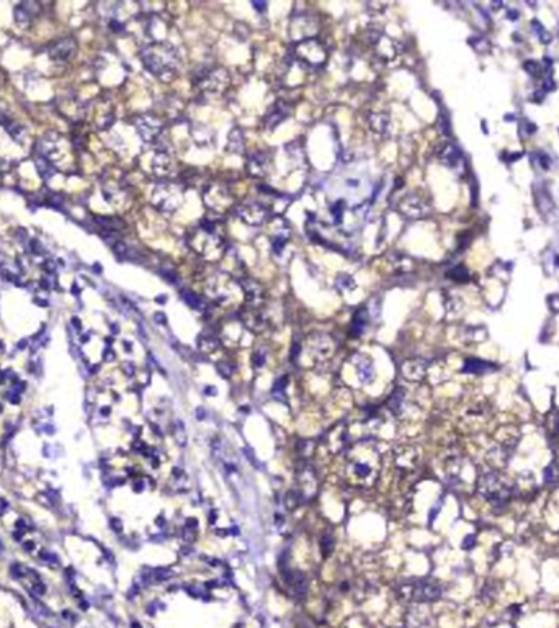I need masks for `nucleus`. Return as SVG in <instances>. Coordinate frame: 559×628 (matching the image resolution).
<instances>
[{"label": "nucleus", "instance_id": "52", "mask_svg": "<svg viewBox=\"0 0 559 628\" xmlns=\"http://www.w3.org/2000/svg\"><path fill=\"white\" fill-rule=\"evenodd\" d=\"M62 202H64V197L62 195H49V202H47V205L54 206V208H61Z\"/></svg>", "mask_w": 559, "mask_h": 628}, {"label": "nucleus", "instance_id": "32", "mask_svg": "<svg viewBox=\"0 0 559 628\" xmlns=\"http://www.w3.org/2000/svg\"><path fill=\"white\" fill-rule=\"evenodd\" d=\"M370 319L371 317H370V313L367 311V309H360V311H357L355 316H353V319H351V334L362 335L365 332V329H367Z\"/></svg>", "mask_w": 559, "mask_h": 628}, {"label": "nucleus", "instance_id": "47", "mask_svg": "<svg viewBox=\"0 0 559 628\" xmlns=\"http://www.w3.org/2000/svg\"><path fill=\"white\" fill-rule=\"evenodd\" d=\"M523 67H525V71L530 75H540V72H541V67H540V64L536 63V61H527Z\"/></svg>", "mask_w": 559, "mask_h": 628}, {"label": "nucleus", "instance_id": "53", "mask_svg": "<svg viewBox=\"0 0 559 628\" xmlns=\"http://www.w3.org/2000/svg\"><path fill=\"white\" fill-rule=\"evenodd\" d=\"M123 370H124V373H126V375H129V376H131V375H134V371H136V367H134V365H133V363H124V365H123Z\"/></svg>", "mask_w": 559, "mask_h": 628}, {"label": "nucleus", "instance_id": "19", "mask_svg": "<svg viewBox=\"0 0 559 628\" xmlns=\"http://www.w3.org/2000/svg\"><path fill=\"white\" fill-rule=\"evenodd\" d=\"M75 51H77V44L72 38H62L54 41L49 46V58L58 61V63H66L71 59Z\"/></svg>", "mask_w": 559, "mask_h": 628}, {"label": "nucleus", "instance_id": "45", "mask_svg": "<svg viewBox=\"0 0 559 628\" xmlns=\"http://www.w3.org/2000/svg\"><path fill=\"white\" fill-rule=\"evenodd\" d=\"M531 25H533V30L538 33V36H540L541 43H549V41H551V34L544 31V28L541 26V23H540V22H533Z\"/></svg>", "mask_w": 559, "mask_h": 628}, {"label": "nucleus", "instance_id": "20", "mask_svg": "<svg viewBox=\"0 0 559 628\" xmlns=\"http://www.w3.org/2000/svg\"><path fill=\"white\" fill-rule=\"evenodd\" d=\"M394 458H396V466L405 473L412 471L414 468L419 465V452L411 445H402L396 448Z\"/></svg>", "mask_w": 559, "mask_h": 628}, {"label": "nucleus", "instance_id": "31", "mask_svg": "<svg viewBox=\"0 0 559 628\" xmlns=\"http://www.w3.org/2000/svg\"><path fill=\"white\" fill-rule=\"evenodd\" d=\"M219 346H221V341L215 334H201L198 337V349L199 352H203V354H213V352H216L219 349Z\"/></svg>", "mask_w": 559, "mask_h": 628}, {"label": "nucleus", "instance_id": "6", "mask_svg": "<svg viewBox=\"0 0 559 628\" xmlns=\"http://www.w3.org/2000/svg\"><path fill=\"white\" fill-rule=\"evenodd\" d=\"M150 203H153L159 211L174 213L183 203V191L175 183L161 182L157 183L153 193H150Z\"/></svg>", "mask_w": 559, "mask_h": 628}, {"label": "nucleus", "instance_id": "59", "mask_svg": "<svg viewBox=\"0 0 559 628\" xmlns=\"http://www.w3.org/2000/svg\"><path fill=\"white\" fill-rule=\"evenodd\" d=\"M26 346H28V342H26V341H22V342L18 344V349H20V350H23V349H26Z\"/></svg>", "mask_w": 559, "mask_h": 628}, {"label": "nucleus", "instance_id": "15", "mask_svg": "<svg viewBox=\"0 0 559 628\" xmlns=\"http://www.w3.org/2000/svg\"><path fill=\"white\" fill-rule=\"evenodd\" d=\"M296 478H298V493L301 494V498L313 499L317 494V489H319V481H317L314 468H311L309 465H302L301 468H298Z\"/></svg>", "mask_w": 559, "mask_h": 628}, {"label": "nucleus", "instance_id": "30", "mask_svg": "<svg viewBox=\"0 0 559 628\" xmlns=\"http://www.w3.org/2000/svg\"><path fill=\"white\" fill-rule=\"evenodd\" d=\"M405 403H407V393L404 388H396L392 391V395L389 396L388 401V409L396 414V416H401L402 411L405 409Z\"/></svg>", "mask_w": 559, "mask_h": 628}, {"label": "nucleus", "instance_id": "42", "mask_svg": "<svg viewBox=\"0 0 559 628\" xmlns=\"http://www.w3.org/2000/svg\"><path fill=\"white\" fill-rule=\"evenodd\" d=\"M299 499H301V494L298 491H289L286 494V498H285V506H286V509L288 510H294L296 507L299 506Z\"/></svg>", "mask_w": 559, "mask_h": 628}, {"label": "nucleus", "instance_id": "13", "mask_svg": "<svg viewBox=\"0 0 559 628\" xmlns=\"http://www.w3.org/2000/svg\"><path fill=\"white\" fill-rule=\"evenodd\" d=\"M133 123H134L137 134L141 136V139L144 142H149V144L156 142L159 139V136L162 134L164 125L154 115H139V116H136Z\"/></svg>", "mask_w": 559, "mask_h": 628}, {"label": "nucleus", "instance_id": "60", "mask_svg": "<svg viewBox=\"0 0 559 628\" xmlns=\"http://www.w3.org/2000/svg\"><path fill=\"white\" fill-rule=\"evenodd\" d=\"M252 5L255 7V9H259V10H262V9H265V4H257V2H253Z\"/></svg>", "mask_w": 559, "mask_h": 628}, {"label": "nucleus", "instance_id": "8", "mask_svg": "<svg viewBox=\"0 0 559 628\" xmlns=\"http://www.w3.org/2000/svg\"><path fill=\"white\" fill-rule=\"evenodd\" d=\"M293 54L299 63L309 67H322L327 61L326 46L316 38H309L301 41V43H296Z\"/></svg>", "mask_w": 559, "mask_h": 628}, {"label": "nucleus", "instance_id": "3", "mask_svg": "<svg viewBox=\"0 0 559 628\" xmlns=\"http://www.w3.org/2000/svg\"><path fill=\"white\" fill-rule=\"evenodd\" d=\"M186 244L203 260L215 262L226 252L224 237L218 231V224L211 219H201L186 234Z\"/></svg>", "mask_w": 559, "mask_h": 628}, {"label": "nucleus", "instance_id": "33", "mask_svg": "<svg viewBox=\"0 0 559 628\" xmlns=\"http://www.w3.org/2000/svg\"><path fill=\"white\" fill-rule=\"evenodd\" d=\"M463 370L466 371V373H478V375H481V373H487V371L494 370V365L492 363H487L484 360H478V358H469V360L465 363V368Z\"/></svg>", "mask_w": 559, "mask_h": 628}, {"label": "nucleus", "instance_id": "63", "mask_svg": "<svg viewBox=\"0 0 559 628\" xmlns=\"http://www.w3.org/2000/svg\"><path fill=\"white\" fill-rule=\"evenodd\" d=\"M0 412H2V406H0Z\"/></svg>", "mask_w": 559, "mask_h": 628}, {"label": "nucleus", "instance_id": "55", "mask_svg": "<svg viewBox=\"0 0 559 628\" xmlns=\"http://www.w3.org/2000/svg\"><path fill=\"white\" fill-rule=\"evenodd\" d=\"M112 527H113V530H118V532H120V530H121V522L118 519H113L112 520Z\"/></svg>", "mask_w": 559, "mask_h": 628}, {"label": "nucleus", "instance_id": "22", "mask_svg": "<svg viewBox=\"0 0 559 628\" xmlns=\"http://www.w3.org/2000/svg\"><path fill=\"white\" fill-rule=\"evenodd\" d=\"M435 154H437V159L438 161L443 164V165H446V167H458V164L461 162V153H460V149L454 146L453 142H441V144H438V148H437V151H435Z\"/></svg>", "mask_w": 559, "mask_h": 628}, {"label": "nucleus", "instance_id": "62", "mask_svg": "<svg viewBox=\"0 0 559 628\" xmlns=\"http://www.w3.org/2000/svg\"><path fill=\"white\" fill-rule=\"evenodd\" d=\"M133 628H141V626H139V623H133Z\"/></svg>", "mask_w": 559, "mask_h": 628}, {"label": "nucleus", "instance_id": "17", "mask_svg": "<svg viewBox=\"0 0 559 628\" xmlns=\"http://www.w3.org/2000/svg\"><path fill=\"white\" fill-rule=\"evenodd\" d=\"M247 170L255 178H264L272 170V157L265 151H253L247 159Z\"/></svg>", "mask_w": 559, "mask_h": 628}, {"label": "nucleus", "instance_id": "36", "mask_svg": "<svg viewBox=\"0 0 559 628\" xmlns=\"http://www.w3.org/2000/svg\"><path fill=\"white\" fill-rule=\"evenodd\" d=\"M172 479H174V488L177 491H186L188 489V476L180 468H175L172 471Z\"/></svg>", "mask_w": 559, "mask_h": 628}, {"label": "nucleus", "instance_id": "12", "mask_svg": "<svg viewBox=\"0 0 559 628\" xmlns=\"http://www.w3.org/2000/svg\"><path fill=\"white\" fill-rule=\"evenodd\" d=\"M397 211L409 219H422L430 213V206L427 205L422 197L416 195V193H407L399 200Z\"/></svg>", "mask_w": 559, "mask_h": 628}, {"label": "nucleus", "instance_id": "51", "mask_svg": "<svg viewBox=\"0 0 559 628\" xmlns=\"http://www.w3.org/2000/svg\"><path fill=\"white\" fill-rule=\"evenodd\" d=\"M218 371L224 378H227V376H231V373H232V367H231L229 363H219L218 365Z\"/></svg>", "mask_w": 559, "mask_h": 628}, {"label": "nucleus", "instance_id": "50", "mask_svg": "<svg viewBox=\"0 0 559 628\" xmlns=\"http://www.w3.org/2000/svg\"><path fill=\"white\" fill-rule=\"evenodd\" d=\"M252 362H253V367L255 368H262V367H264V363H265V355L262 354V352H257V354H253Z\"/></svg>", "mask_w": 559, "mask_h": 628}, {"label": "nucleus", "instance_id": "40", "mask_svg": "<svg viewBox=\"0 0 559 628\" xmlns=\"http://www.w3.org/2000/svg\"><path fill=\"white\" fill-rule=\"evenodd\" d=\"M448 277L456 280V281H468L469 280V272L466 270L465 267H454L453 270L448 272Z\"/></svg>", "mask_w": 559, "mask_h": 628}, {"label": "nucleus", "instance_id": "54", "mask_svg": "<svg viewBox=\"0 0 559 628\" xmlns=\"http://www.w3.org/2000/svg\"><path fill=\"white\" fill-rule=\"evenodd\" d=\"M103 358H105L107 362H112L113 358H115V355H113V350H112V349H107V350H105V355H103Z\"/></svg>", "mask_w": 559, "mask_h": 628}, {"label": "nucleus", "instance_id": "7", "mask_svg": "<svg viewBox=\"0 0 559 628\" xmlns=\"http://www.w3.org/2000/svg\"><path fill=\"white\" fill-rule=\"evenodd\" d=\"M479 493L494 504H503L512 494V485L502 474L492 471L481 478Z\"/></svg>", "mask_w": 559, "mask_h": 628}, {"label": "nucleus", "instance_id": "35", "mask_svg": "<svg viewBox=\"0 0 559 628\" xmlns=\"http://www.w3.org/2000/svg\"><path fill=\"white\" fill-rule=\"evenodd\" d=\"M95 224L96 226H100V227H103V231L105 232H116V231H120L121 227L124 226L120 219H116V218H108V216H95Z\"/></svg>", "mask_w": 559, "mask_h": 628}, {"label": "nucleus", "instance_id": "49", "mask_svg": "<svg viewBox=\"0 0 559 628\" xmlns=\"http://www.w3.org/2000/svg\"><path fill=\"white\" fill-rule=\"evenodd\" d=\"M548 306L553 313H559V295H551L548 298Z\"/></svg>", "mask_w": 559, "mask_h": 628}, {"label": "nucleus", "instance_id": "26", "mask_svg": "<svg viewBox=\"0 0 559 628\" xmlns=\"http://www.w3.org/2000/svg\"><path fill=\"white\" fill-rule=\"evenodd\" d=\"M150 167H153V174H156L157 177L169 175L172 169L170 154L165 149H157L153 156V161H150Z\"/></svg>", "mask_w": 559, "mask_h": 628}, {"label": "nucleus", "instance_id": "1", "mask_svg": "<svg viewBox=\"0 0 559 628\" xmlns=\"http://www.w3.org/2000/svg\"><path fill=\"white\" fill-rule=\"evenodd\" d=\"M379 453L370 442L351 445L345 453V478L353 486H373L378 479Z\"/></svg>", "mask_w": 559, "mask_h": 628}, {"label": "nucleus", "instance_id": "24", "mask_svg": "<svg viewBox=\"0 0 559 628\" xmlns=\"http://www.w3.org/2000/svg\"><path fill=\"white\" fill-rule=\"evenodd\" d=\"M289 112H291V108H289L288 103L277 102L270 110H268V113L265 115V128L267 129H275L281 121H285L288 118Z\"/></svg>", "mask_w": 559, "mask_h": 628}, {"label": "nucleus", "instance_id": "44", "mask_svg": "<svg viewBox=\"0 0 559 628\" xmlns=\"http://www.w3.org/2000/svg\"><path fill=\"white\" fill-rule=\"evenodd\" d=\"M174 437H175V440H177L180 445H185V444H186L185 427H183V424L180 422V420H177V422H175V432H174Z\"/></svg>", "mask_w": 559, "mask_h": 628}, {"label": "nucleus", "instance_id": "58", "mask_svg": "<svg viewBox=\"0 0 559 628\" xmlns=\"http://www.w3.org/2000/svg\"><path fill=\"white\" fill-rule=\"evenodd\" d=\"M72 324H74V326H75V329H77V330H80V321L77 319V317H72Z\"/></svg>", "mask_w": 559, "mask_h": 628}, {"label": "nucleus", "instance_id": "2", "mask_svg": "<svg viewBox=\"0 0 559 628\" xmlns=\"http://www.w3.org/2000/svg\"><path fill=\"white\" fill-rule=\"evenodd\" d=\"M141 63L154 77L161 80H172L180 71L182 59L177 47L167 41L149 43L141 50Z\"/></svg>", "mask_w": 559, "mask_h": 628}, {"label": "nucleus", "instance_id": "39", "mask_svg": "<svg viewBox=\"0 0 559 628\" xmlns=\"http://www.w3.org/2000/svg\"><path fill=\"white\" fill-rule=\"evenodd\" d=\"M5 128H7V133H9L17 142L23 141V137H25V128L23 126H20L18 123H15V121H10Z\"/></svg>", "mask_w": 559, "mask_h": 628}, {"label": "nucleus", "instance_id": "46", "mask_svg": "<svg viewBox=\"0 0 559 628\" xmlns=\"http://www.w3.org/2000/svg\"><path fill=\"white\" fill-rule=\"evenodd\" d=\"M10 121H12V118H10V115H9V108H7L5 103L0 100V125L7 126Z\"/></svg>", "mask_w": 559, "mask_h": 628}, {"label": "nucleus", "instance_id": "10", "mask_svg": "<svg viewBox=\"0 0 559 628\" xmlns=\"http://www.w3.org/2000/svg\"><path fill=\"white\" fill-rule=\"evenodd\" d=\"M317 30H319V22L311 13H296L294 17H291L289 36L294 43H301V41L313 38Z\"/></svg>", "mask_w": 559, "mask_h": 628}, {"label": "nucleus", "instance_id": "4", "mask_svg": "<svg viewBox=\"0 0 559 628\" xmlns=\"http://www.w3.org/2000/svg\"><path fill=\"white\" fill-rule=\"evenodd\" d=\"M240 288L239 281L236 283L231 275L224 272H216L211 273L205 281V293L206 296L215 301L216 305L221 306H229L231 303L236 301L237 298V289Z\"/></svg>", "mask_w": 559, "mask_h": 628}, {"label": "nucleus", "instance_id": "18", "mask_svg": "<svg viewBox=\"0 0 559 628\" xmlns=\"http://www.w3.org/2000/svg\"><path fill=\"white\" fill-rule=\"evenodd\" d=\"M239 321L245 329L253 330V332H262V330H265L267 326H268V321H267L265 314L260 313L257 308H250V306L240 308Z\"/></svg>", "mask_w": 559, "mask_h": 628}, {"label": "nucleus", "instance_id": "21", "mask_svg": "<svg viewBox=\"0 0 559 628\" xmlns=\"http://www.w3.org/2000/svg\"><path fill=\"white\" fill-rule=\"evenodd\" d=\"M291 236V227L283 219H277L272 227V246L275 254H281L285 249V244Z\"/></svg>", "mask_w": 559, "mask_h": 628}, {"label": "nucleus", "instance_id": "28", "mask_svg": "<svg viewBox=\"0 0 559 628\" xmlns=\"http://www.w3.org/2000/svg\"><path fill=\"white\" fill-rule=\"evenodd\" d=\"M61 110H62V115H64L69 121H77V120L82 118V116H84V107H82L80 103L74 99V96H67V99H64V102H62V105H61Z\"/></svg>", "mask_w": 559, "mask_h": 628}, {"label": "nucleus", "instance_id": "29", "mask_svg": "<svg viewBox=\"0 0 559 628\" xmlns=\"http://www.w3.org/2000/svg\"><path fill=\"white\" fill-rule=\"evenodd\" d=\"M226 149L232 154H244L245 153V136L242 129L234 128L229 136H227V146Z\"/></svg>", "mask_w": 559, "mask_h": 628}, {"label": "nucleus", "instance_id": "37", "mask_svg": "<svg viewBox=\"0 0 559 628\" xmlns=\"http://www.w3.org/2000/svg\"><path fill=\"white\" fill-rule=\"evenodd\" d=\"M13 17H15V22L18 25H22V26H28L31 23V18H33V15L28 12V9H26L23 4L15 7V13H13Z\"/></svg>", "mask_w": 559, "mask_h": 628}, {"label": "nucleus", "instance_id": "5", "mask_svg": "<svg viewBox=\"0 0 559 628\" xmlns=\"http://www.w3.org/2000/svg\"><path fill=\"white\" fill-rule=\"evenodd\" d=\"M231 82V75L224 67L213 66V67H203L199 69V72L195 75V85L203 95L208 96H218L224 93Z\"/></svg>", "mask_w": 559, "mask_h": 628}, {"label": "nucleus", "instance_id": "57", "mask_svg": "<svg viewBox=\"0 0 559 628\" xmlns=\"http://www.w3.org/2000/svg\"><path fill=\"white\" fill-rule=\"evenodd\" d=\"M23 548H26V551H33L34 545L31 542H26V543H23Z\"/></svg>", "mask_w": 559, "mask_h": 628}, {"label": "nucleus", "instance_id": "9", "mask_svg": "<svg viewBox=\"0 0 559 628\" xmlns=\"http://www.w3.org/2000/svg\"><path fill=\"white\" fill-rule=\"evenodd\" d=\"M203 202L215 213H226L234 206V197L226 185L210 183L203 190Z\"/></svg>", "mask_w": 559, "mask_h": 628}, {"label": "nucleus", "instance_id": "14", "mask_svg": "<svg viewBox=\"0 0 559 628\" xmlns=\"http://www.w3.org/2000/svg\"><path fill=\"white\" fill-rule=\"evenodd\" d=\"M306 347L309 355L316 362H326L334 354V341L327 334L322 332H314L313 335H309L306 341Z\"/></svg>", "mask_w": 559, "mask_h": 628}, {"label": "nucleus", "instance_id": "56", "mask_svg": "<svg viewBox=\"0 0 559 628\" xmlns=\"http://www.w3.org/2000/svg\"><path fill=\"white\" fill-rule=\"evenodd\" d=\"M540 161H541L543 169H548V167H549V159H546V156H541V157H540Z\"/></svg>", "mask_w": 559, "mask_h": 628}, {"label": "nucleus", "instance_id": "23", "mask_svg": "<svg viewBox=\"0 0 559 628\" xmlns=\"http://www.w3.org/2000/svg\"><path fill=\"white\" fill-rule=\"evenodd\" d=\"M429 370V363L422 358H412L402 365V375L409 381H422Z\"/></svg>", "mask_w": 559, "mask_h": 628}, {"label": "nucleus", "instance_id": "34", "mask_svg": "<svg viewBox=\"0 0 559 628\" xmlns=\"http://www.w3.org/2000/svg\"><path fill=\"white\" fill-rule=\"evenodd\" d=\"M34 165H36V169H38V174L41 175V178H44V180H47V178H51L56 174V167H54L46 157L39 154H36V157H34Z\"/></svg>", "mask_w": 559, "mask_h": 628}, {"label": "nucleus", "instance_id": "41", "mask_svg": "<svg viewBox=\"0 0 559 628\" xmlns=\"http://www.w3.org/2000/svg\"><path fill=\"white\" fill-rule=\"evenodd\" d=\"M337 286H339L342 292H351V289H355V281L350 275H340V277L337 278Z\"/></svg>", "mask_w": 559, "mask_h": 628}, {"label": "nucleus", "instance_id": "48", "mask_svg": "<svg viewBox=\"0 0 559 628\" xmlns=\"http://www.w3.org/2000/svg\"><path fill=\"white\" fill-rule=\"evenodd\" d=\"M30 249H31V252H33L34 255H43V254H44L43 246H41V243H39L38 239H31V240H30Z\"/></svg>", "mask_w": 559, "mask_h": 628}, {"label": "nucleus", "instance_id": "25", "mask_svg": "<svg viewBox=\"0 0 559 628\" xmlns=\"http://www.w3.org/2000/svg\"><path fill=\"white\" fill-rule=\"evenodd\" d=\"M351 362H353V365H355L360 381L363 384L371 383L373 378H375V368H373V362L370 360V358L367 355L357 354V355H353V358H351Z\"/></svg>", "mask_w": 559, "mask_h": 628}, {"label": "nucleus", "instance_id": "38", "mask_svg": "<svg viewBox=\"0 0 559 628\" xmlns=\"http://www.w3.org/2000/svg\"><path fill=\"white\" fill-rule=\"evenodd\" d=\"M182 296H183V300H185V303L186 305H188L190 308H193V309H198V311H203L205 309V303H203V300L199 298L198 295H195L193 292H182Z\"/></svg>", "mask_w": 559, "mask_h": 628}, {"label": "nucleus", "instance_id": "11", "mask_svg": "<svg viewBox=\"0 0 559 628\" xmlns=\"http://www.w3.org/2000/svg\"><path fill=\"white\" fill-rule=\"evenodd\" d=\"M236 213L237 218L247 226H262L268 219V208L259 200L242 202L236 208Z\"/></svg>", "mask_w": 559, "mask_h": 628}, {"label": "nucleus", "instance_id": "61", "mask_svg": "<svg viewBox=\"0 0 559 628\" xmlns=\"http://www.w3.org/2000/svg\"><path fill=\"white\" fill-rule=\"evenodd\" d=\"M4 551V545H2V542H0V553H2Z\"/></svg>", "mask_w": 559, "mask_h": 628}, {"label": "nucleus", "instance_id": "16", "mask_svg": "<svg viewBox=\"0 0 559 628\" xmlns=\"http://www.w3.org/2000/svg\"><path fill=\"white\" fill-rule=\"evenodd\" d=\"M239 285H240V289H242L245 306L259 309L262 305H264L265 289H264V286H262V283H259L257 280H253V278H242V280H239Z\"/></svg>", "mask_w": 559, "mask_h": 628}, {"label": "nucleus", "instance_id": "27", "mask_svg": "<svg viewBox=\"0 0 559 628\" xmlns=\"http://www.w3.org/2000/svg\"><path fill=\"white\" fill-rule=\"evenodd\" d=\"M368 123H370L371 129L375 131L376 134H381V136H388L389 134V131H391V118H389L388 113H383V112L371 113Z\"/></svg>", "mask_w": 559, "mask_h": 628}, {"label": "nucleus", "instance_id": "43", "mask_svg": "<svg viewBox=\"0 0 559 628\" xmlns=\"http://www.w3.org/2000/svg\"><path fill=\"white\" fill-rule=\"evenodd\" d=\"M469 43H471L474 50L479 51V53H484L487 50H491V44H489L487 39H484V38H471L469 39Z\"/></svg>", "mask_w": 559, "mask_h": 628}]
</instances>
